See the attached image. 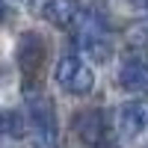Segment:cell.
Masks as SVG:
<instances>
[{
    "mask_svg": "<svg viewBox=\"0 0 148 148\" xmlns=\"http://www.w3.org/2000/svg\"><path fill=\"white\" fill-rule=\"evenodd\" d=\"M27 116H30V133L36 148H59V125L51 98L42 92H27Z\"/></svg>",
    "mask_w": 148,
    "mask_h": 148,
    "instance_id": "obj_1",
    "label": "cell"
},
{
    "mask_svg": "<svg viewBox=\"0 0 148 148\" xmlns=\"http://www.w3.org/2000/svg\"><path fill=\"white\" fill-rule=\"evenodd\" d=\"M53 77H56L62 92L77 95V98L89 95L92 86H95V74H92V68L86 65L80 56H62L56 62V68H53Z\"/></svg>",
    "mask_w": 148,
    "mask_h": 148,
    "instance_id": "obj_2",
    "label": "cell"
},
{
    "mask_svg": "<svg viewBox=\"0 0 148 148\" xmlns=\"http://www.w3.org/2000/svg\"><path fill=\"white\" fill-rule=\"evenodd\" d=\"M47 59V47H45V39L39 33H24L21 42H18V68L24 74V83L27 89L33 86V80L42 77V65Z\"/></svg>",
    "mask_w": 148,
    "mask_h": 148,
    "instance_id": "obj_3",
    "label": "cell"
},
{
    "mask_svg": "<svg viewBox=\"0 0 148 148\" xmlns=\"http://www.w3.org/2000/svg\"><path fill=\"white\" fill-rule=\"evenodd\" d=\"M119 86L127 92H148V53L127 51L119 62Z\"/></svg>",
    "mask_w": 148,
    "mask_h": 148,
    "instance_id": "obj_4",
    "label": "cell"
},
{
    "mask_svg": "<svg viewBox=\"0 0 148 148\" xmlns=\"http://www.w3.org/2000/svg\"><path fill=\"white\" fill-rule=\"evenodd\" d=\"M33 9L39 12L47 24H53L56 30H71V27H77V21H80V15H83L77 0H33Z\"/></svg>",
    "mask_w": 148,
    "mask_h": 148,
    "instance_id": "obj_5",
    "label": "cell"
},
{
    "mask_svg": "<svg viewBox=\"0 0 148 148\" xmlns=\"http://www.w3.org/2000/svg\"><path fill=\"white\" fill-rule=\"evenodd\" d=\"M116 127L121 136H142L148 130V101H125L116 110Z\"/></svg>",
    "mask_w": 148,
    "mask_h": 148,
    "instance_id": "obj_6",
    "label": "cell"
},
{
    "mask_svg": "<svg viewBox=\"0 0 148 148\" xmlns=\"http://www.w3.org/2000/svg\"><path fill=\"white\" fill-rule=\"evenodd\" d=\"M74 130L83 145L89 148H101L104 139H107V121H104V113L101 110H83V113L74 116Z\"/></svg>",
    "mask_w": 148,
    "mask_h": 148,
    "instance_id": "obj_7",
    "label": "cell"
},
{
    "mask_svg": "<svg viewBox=\"0 0 148 148\" xmlns=\"http://www.w3.org/2000/svg\"><path fill=\"white\" fill-rule=\"evenodd\" d=\"M80 47H83V53L92 59V62L98 65H104L113 59V42H110V36L104 30H98V27H89V30H83L80 33Z\"/></svg>",
    "mask_w": 148,
    "mask_h": 148,
    "instance_id": "obj_8",
    "label": "cell"
},
{
    "mask_svg": "<svg viewBox=\"0 0 148 148\" xmlns=\"http://www.w3.org/2000/svg\"><path fill=\"white\" fill-rule=\"evenodd\" d=\"M0 130H3L6 136L21 139L24 136V119H21V113H15V110H3V113H0Z\"/></svg>",
    "mask_w": 148,
    "mask_h": 148,
    "instance_id": "obj_9",
    "label": "cell"
},
{
    "mask_svg": "<svg viewBox=\"0 0 148 148\" xmlns=\"http://www.w3.org/2000/svg\"><path fill=\"white\" fill-rule=\"evenodd\" d=\"M130 3H133V6H136L139 12H145V15H148V0H130Z\"/></svg>",
    "mask_w": 148,
    "mask_h": 148,
    "instance_id": "obj_10",
    "label": "cell"
},
{
    "mask_svg": "<svg viewBox=\"0 0 148 148\" xmlns=\"http://www.w3.org/2000/svg\"><path fill=\"white\" fill-rule=\"evenodd\" d=\"M6 21V0H0V24Z\"/></svg>",
    "mask_w": 148,
    "mask_h": 148,
    "instance_id": "obj_11",
    "label": "cell"
}]
</instances>
